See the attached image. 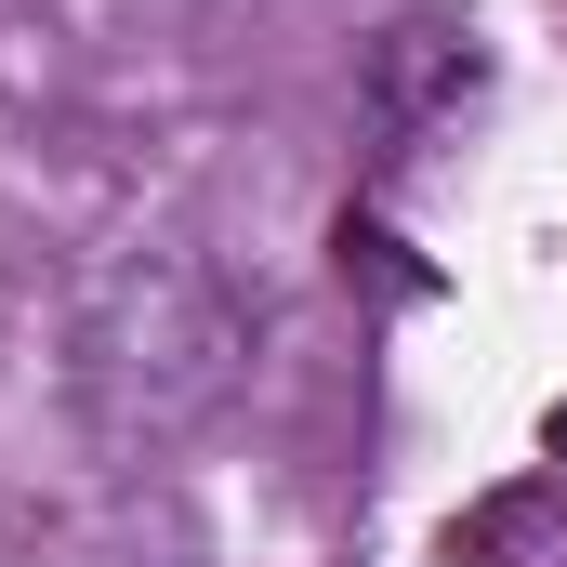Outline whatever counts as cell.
Masks as SVG:
<instances>
[{
  "label": "cell",
  "mask_w": 567,
  "mask_h": 567,
  "mask_svg": "<svg viewBox=\"0 0 567 567\" xmlns=\"http://www.w3.org/2000/svg\"><path fill=\"white\" fill-rule=\"evenodd\" d=\"M238 357H251L238 290L212 265H185V251H158V265H120L80 317V410H93L106 449H158V435L225 410Z\"/></svg>",
  "instance_id": "6da1fadb"
}]
</instances>
